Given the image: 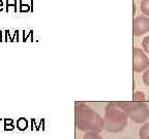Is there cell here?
<instances>
[{"instance_id":"obj_2","label":"cell","mask_w":149,"mask_h":139,"mask_svg":"<svg viewBox=\"0 0 149 139\" xmlns=\"http://www.w3.org/2000/svg\"><path fill=\"white\" fill-rule=\"evenodd\" d=\"M77 126L84 132H100L104 129V118L88 106L77 108Z\"/></svg>"},{"instance_id":"obj_15","label":"cell","mask_w":149,"mask_h":139,"mask_svg":"<svg viewBox=\"0 0 149 139\" xmlns=\"http://www.w3.org/2000/svg\"><path fill=\"white\" fill-rule=\"evenodd\" d=\"M0 6H3V0H0Z\"/></svg>"},{"instance_id":"obj_14","label":"cell","mask_w":149,"mask_h":139,"mask_svg":"<svg viewBox=\"0 0 149 139\" xmlns=\"http://www.w3.org/2000/svg\"><path fill=\"white\" fill-rule=\"evenodd\" d=\"M9 7H14V12H17V0H14V2H13V3H10L8 0H7V1H6V12H8Z\"/></svg>"},{"instance_id":"obj_17","label":"cell","mask_w":149,"mask_h":139,"mask_svg":"<svg viewBox=\"0 0 149 139\" xmlns=\"http://www.w3.org/2000/svg\"><path fill=\"white\" fill-rule=\"evenodd\" d=\"M2 40V35H0V41Z\"/></svg>"},{"instance_id":"obj_3","label":"cell","mask_w":149,"mask_h":139,"mask_svg":"<svg viewBox=\"0 0 149 139\" xmlns=\"http://www.w3.org/2000/svg\"><path fill=\"white\" fill-rule=\"evenodd\" d=\"M130 120L137 124H144L149 118V108L145 102L121 101L117 103Z\"/></svg>"},{"instance_id":"obj_11","label":"cell","mask_w":149,"mask_h":139,"mask_svg":"<svg viewBox=\"0 0 149 139\" xmlns=\"http://www.w3.org/2000/svg\"><path fill=\"white\" fill-rule=\"evenodd\" d=\"M19 3H20V7H19V12H31V7L29 6L28 4H24V3L22 2L21 0L19 1Z\"/></svg>"},{"instance_id":"obj_8","label":"cell","mask_w":149,"mask_h":139,"mask_svg":"<svg viewBox=\"0 0 149 139\" xmlns=\"http://www.w3.org/2000/svg\"><path fill=\"white\" fill-rule=\"evenodd\" d=\"M5 41H8V38H9V41H15V39L17 38V40H18V36H19V30H16L14 33V35L13 36H10V34H9V30H5Z\"/></svg>"},{"instance_id":"obj_12","label":"cell","mask_w":149,"mask_h":139,"mask_svg":"<svg viewBox=\"0 0 149 139\" xmlns=\"http://www.w3.org/2000/svg\"><path fill=\"white\" fill-rule=\"evenodd\" d=\"M142 81H143V83H144L145 86L149 88V68H147V69L143 72Z\"/></svg>"},{"instance_id":"obj_1","label":"cell","mask_w":149,"mask_h":139,"mask_svg":"<svg viewBox=\"0 0 149 139\" xmlns=\"http://www.w3.org/2000/svg\"><path fill=\"white\" fill-rule=\"evenodd\" d=\"M128 124V118L124 111L116 104L110 103L106 108L104 129L109 133L122 132Z\"/></svg>"},{"instance_id":"obj_5","label":"cell","mask_w":149,"mask_h":139,"mask_svg":"<svg viewBox=\"0 0 149 139\" xmlns=\"http://www.w3.org/2000/svg\"><path fill=\"white\" fill-rule=\"evenodd\" d=\"M134 35L141 36L149 32V18L148 17L140 16L135 18L133 24Z\"/></svg>"},{"instance_id":"obj_7","label":"cell","mask_w":149,"mask_h":139,"mask_svg":"<svg viewBox=\"0 0 149 139\" xmlns=\"http://www.w3.org/2000/svg\"><path fill=\"white\" fill-rule=\"evenodd\" d=\"M140 9H141V12L145 17L149 18V0H141Z\"/></svg>"},{"instance_id":"obj_18","label":"cell","mask_w":149,"mask_h":139,"mask_svg":"<svg viewBox=\"0 0 149 139\" xmlns=\"http://www.w3.org/2000/svg\"><path fill=\"white\" fill-rule=\"evenodd\" d=\"M0 35H2V31L0 30Z\"/></svg>"},{"instance_id":"obj_10","label":"cell","mask_w":149,"mask_h":139,"mask_svg":"<svg viewBox=\"0 0 149 139\" xmlns=\"http://www.w3.org/2000/svg\"><path fill=\"white\" fill-rule=\"evenodd\" d=\"M142 49L146 54H149V34L144 37L142 41Z\"/></svg>"},{"instance_id":"obj_6","label":"cell","mask_w":149,"mask_h":139,"mask_svg":"<svg viewBox=\"0 0 149 139\" xmlns=\"http://www.w3.org/2000/svg\"><path fill=\"white\" fill-rule=\"evenodd\" d=\"M140 139H149V123H145L139 130Z\"/></svg>"},{"instance_id":"obj_4","label":"cell","mask_w":149,"mask_h":139,"mask_svg":"<svg viewBox=\"0 0 149 139\" xmlns=\"http://www.w3.org/2000/svg\"><path fill=\"white\" fill-rule=\"evenodd\" d=\"M149 68V59L146 53L139 47H135L133 52V69L135 72L141 73Z\"/></svg>"},{"instance_id":"obj_9","label":"cell","mask_w":149,"mask_h":139,"mask_svg":"<svg viewBox=\"0 0 149 139\" xmlns=\"http://www.w3.org/2000/svg\"><path fill=\"white\" fill-rule=\"evenodd\" d=\"M83 139H102V138L96 132H86V134L84 135Z\"/></svg>"},{"instance_id":"obj_19","label":"cell","mask_w":149,"mask_h":139,"mask_svg":"<svg viewBox=\"0 0 149 139\" xmlns=\"http://www.w3.org/2000/svg\"><path fill=\"white\" fill-rule=\"evenodd\" d=\"M123 139H132V138H123Z\"/></svg>"},{"instance_id":"obj_13","label":"cell","mask_w":149,"mask_h":139,"mask_svg":"<svg viewBox=\"0 0 149 139\" xmlns=\"http://www.w3.org/2000/svg\"><path fill=\"white\" fill-rule=\"evenodd\" d=\"M134 100H135V101L144 102V100H145V95L143 94V93H141V92L135 93V95H134Z\"/></svg>"},{"instance_id":"obj_16","label":"cell","mask_w":149,"mask_h":139,"mask_svg":"<svg viewBox=\"0 0 149 139\" xmlns=\"http://www.w3.org/2000/svg\"><path fill=\"white\" fill-rule=\"evenodd\" d=\"M3 8H4V7H3V6H0V12H3Z\"/></svg>"}]
</instances>
